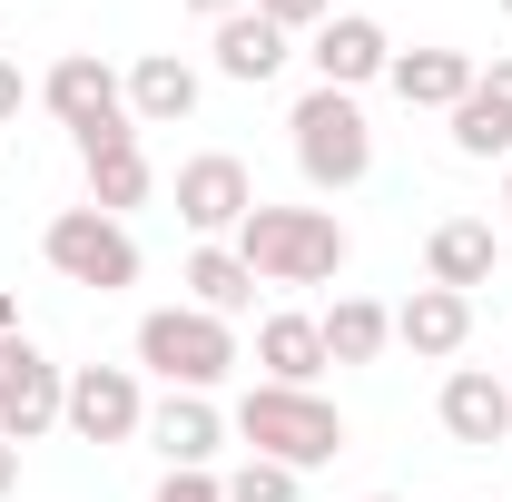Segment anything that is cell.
<instances>
[{
  "instance_id": "cell-6",
  "label": "cell",
  "mask_w": 512,
  "mask_h": 502,
  "mask_svg": "<svg viewBox=\"0 0 512 502\" xmlns=\"http://www.w3.org/2000/svg\"><path fill=\"white\" fill-rule=\"evenodd\" d=\"M40 109L69 128V148H89V138H128V69H109L99 50H69V60H50V79H40Z\"/></svg>"
},
{
  "instance_id": "cell-1",
  "label": "cell",
  "mask_w": 512,
  "mask_h": 502,
  "mask_svg": "<svg viewBox=\"0 0 512 502\" xmlns=\"http://www.w3.org/2000/svg\"><path fill=\"white\" fill-rule=\"evenodd\" d=\"M227 247L256 266V286H335L345 256H355V237H345L335 207H266V197H256L247 227H237Z\"/></svg>"
},
{
  "instance_id": "cell-25",
  "label": "cell",
  "mask_w": 512,
  "mask_h": 502,
  "mask_svg": "<svg viewBox=\"0 0 512 502\" xmlns=\"http://www.w3.org/2000/svg\"><path fill=\"white\" fill-rule=\"evenodd\" d=\"M148 502H227V473H168Z\"/></svg>"
},
{
  "instance_id": "cell-2",
  "label": "cell",
  "mask_w": 512,
  "mask_h": 502,
  "mask_svg": "<svg viewBox=\"0 0 512 502\" xmlns=\"http://www.w3.org/2000/svg\"><path fill=\"white\" fill-rule=\"evenodd\" d=\"M227 424H237V443L256 463H286V473H316V463L345 453V414L325 404L316 384H247Z\"/></svg>"
},
{
  "instance_id": "cell-12",
  "label": "cell",
  "mask_w": 512,
  "mask_h": 502,
  "mask_svg": "<svg viewBox=\"0 0 512 502\" xmlns=\"http://www.w3.org/2000/svg\"><path fill=\"white\" fill-rule=\"evenodd\" d=\"M493 266H503V227H493V217H444V227L424 237V286L473 296V286H493Z\"/></svg>"
},
{
  "instance_id": "cell-3",
  "label": "cell",
  "mask_w": 512,
  "mask_h": 502,
  "mask_svg": "<svg viewBox=\"0 0 512 502\" xmlns=\"http://www.w3.org/2000/svg\"><path fill=\"white\" fill-rule=\"evenodd\" d=\"M138 375H158L168 394H217L237 375V325L207 306H148L138 315Z\"/></svg>"
},
{
  "instance_id": "cell-17",
  "label": "cell",
  "mask_w": 512,
  "mask_h": 502,
  "mask_svg": "<svg viewBox=\"0 0 512 502\" xmlns=\"http://www.w3.org/2000/svg\"><path fill=\"white\" fill-rule=\"evenodd\" d=\"M384 89L404 99V109H463V89H473V60L463 50H394V69H384Z\"/></svg>"
},
{
  "instance_id": "cell-8",
  "label": "cell",
  "mask_w": 512,
  "mask_h": 502,
  "mask_svg": "<svg viewBox=\"0 0 512 502\" xmlns=\"http://www.w3.org/2000/svg\"><path fill=\"white\" fill-rule=\"evenodd\" d=\"M60 394H69V375L30 345V335H0V434L40 443L50 424H60Z\"/></svg>"
},
{
  "instance_id": "cell-4",
  "label": "cell",
  "mask_w": 512,
  "mask_h": 502,
  "mask_svg": "<svg viewBox=\"0 0 512 502\" xmlns=\"http://www.w3.org/2000/svg\"><path fill=\"white\" fill-rule=\"evenodd\" d=\"M286 128H296V168H306V188L345 197L375 178V128H365V109L345 99V89H306L296 109H286Z\"/></svg>"
},
{
  "instance_id": "cell-20",
  "label": "cell",
  "mask_w": 512,
  "mask_h": 502,
  "mask_svg": "<svg viewBox=\"0 0 512 502\" xmlns=\"http://www.w3.org/2000/svg\"><path fill=\"white\" fill-rule=\"evenodd\" d=\"M316 325H325V365H375L394 345V306H375V296H335Z\"/></svg>"
},
{
  "instance_id": "cell-13",
  "label": "cell",
  "mask_w": 512,
  "mask_h": 502,
  "mask_svg": "<svg viewBox=\"0 0 512 502\" xmlns=\"http://www.w3.org/2000/svg\"><path fill=\"white\" fill-rule=\"evenodd\" d=\"M394 345L424 355V365H453V355L473 345V296H453V286H414V296L394 306Z\"/></svg>"
},
{
  "instance_id": "cell-29",
  "label": "cell",
  "mask_w": 512,
  "mask_h": 502,
  "mask_svg": "<svg viewBox=\"0 0 512 502\" xmlns=\"http://www.w3.org/2000/svg\"><path fill=\"white\" fill-rule=\"evenodd\" d=\"M197 20H237V10H247V0H188Z\"/></svg>"
},
{
  "instance_id": "cell-5",
  "label": "cell",
  "mask_w": 512,
  "mask_h": 502,
  "mask_svg": "<svg viewBox=\"0 0 512 502\" xmlns=\"http://www.w3.org/2000/svg\"><path fill=\"white\" fill-rule=\"evenodd\" d=\"M40 256H50V276L89 286V296H128L138 286V237H128V217H99V207H60L40 227Z\"/></svg>"
},
{
  "instance_id": "cell-26",
  "label": "cell",
  "mask_w": 512,
  "mask_h": 502,
  "mask_svg": "<svg viewBox=\"0 0 512 502\" xmlns=\"http://www.w3.org/2000/svg\"><path fill=\"white\" fill-rule=\"evenodd\" d=\"M30 109V79H20V60H0V128Z\"/></svg>"
},
{
  "instance_id": "cell-28",
  "label": "cell",
  "mask_w": 512,
  "mask_h": 502,
  "mask_svg": "<svg viewBox=\"0 0 512 502\" xmlns=\"http://www.w3.org/2000/svg\"><path fill=\"white\" fill-rule=\"evenodd\" d=\"M10 493H20V443L0 434V502H10Z\"/></svg>"
},
{
  "instance_id": "cell-15",
  "label": "cell",
  "mask_w": 512,
  "mask_h": 502,
  "mask_svg": "<svg viewBox=\"0 0 512 502\" xmlns=\"http://www.w3.org/2000/svg\"><path fill=\"white\" fill-rule=\"evenodd\" d=\"M79 168H89V207H99V217H128V207H148V188H158V168H148L138 128H128V138H89V148H79Z\"/></svg>"
},
{
  "instance_id": "cell-27",
  "label": "cell",
  "mask_w": 512,
  "mask_h": 502,
  "mask_svg": "<svg viewBox=\"0 0 512 502\" xmlns=\"http://www.w3.org/2000/svg\"><path fill=\"white\" fill-rule=\"evenodd\" d=\"M473 89H483V99H503V109H512V50H503L493 69H473Z\"/></svg>"
},
{
  "instance_id": "cell-9",
  "label": "cell",
  "mask_w": 512,
  "mask_h": 502,
  "mask_svg": "<svg viewBox=\"0 0 512 502\" xmlns=\"http://www.w3.org/2000/svg\"><path fill=\"white\" fill-rule=\"evenodd\" d=\"M247 207H256L247 158H227V148H197L188 168H178V217L197 227V247H207V237H237V227H247Z\"/></svg>"
},
{
  "instance_id": "cell-16",
  "label": "cell",
  "mask_w": 512,
  "mask_h": 502,
  "mask_svg": "<svg viewBox=\"0 0 512 502\" xmlns=\"http://www.w3.org/2000/svg\"><path fill=\"white\" fill-rule=\"evenodd\" d=\"M128 119H138V128H178V119H197V69L178 60V50H148V60L128 69Z\"/></svg>"
},
{
  "instance_id": "cell-21",
  "label": "cell",
  "mask_w": 512,
  "mask_h": 502,
  "mask_svg": "<svg viewBox=\"0 0 512 502\" xmlns=\"http://www.w3.org/2000/svg\"><path fill=\"white\" fill-rule=\"evenodd\" d=\"M178 286H188V306H207V315H227V325H237V306L256 296V266L227 247V237H207V247L188 256V276H178Z\"/></svg>"
},
{
  "instance_id": "cell-33",
  "label": "cell",
  "mask_w": 512,
  "mask_h": 502,
  "mask_svg": "<svg viewBox=\"0 0 512 502\" xmlns=\"http://www.w3.org/2000/svg\"><path fill=\"white\" fill-rule=\"evenodd\" d=\"M503 10H512V0H503Z\"/></svg>"
},
{
  "instance_id": "cell-24",
  "label": "cell",
  "mask_w": 512,
  "mask_h": 502,
  "mask_svg": "<svg viewBox=\"0 0 512 502\" xmlns=\"http://www.w3.org/2000/svg\"><path fill=\"white\" fill-rule=\"evenodd\" d=\"M247 10H266V20L286 30V40H316L325 20H335V0H247Z\"/></svg>"
},
{
  "instance_id": "cell-14",
  "label": "cell",
  "mask_w": 512,
  "mask_h": 502,
  "mask_svg": "<svg viewBox=\"0 0 512 502\" xmlns=\"http://www.w3.org/2000/svg\"><path fill=\"white\" fill-rule=\"evenodd\" d=\"M148 443L168 453V473H217L227 414H217L207 394H168V404H148Z\"/></svg>"
},
{
  "instance_id": "cell-19",
  "label": "cell",
  "mask_w": 512,
  "mask_h": 502,
  "mask_svg": "<svg viewBox=\"0 0 512 502\" xmlns=\"http://www.w3.org/2000/svg\"><path fill=\"white\" fill-rule=\"evenodd\" d=\"M286 60H296V40H286L266 10H237V20H217V69H227V79L266 89V79H276Z\"/></svg>"
},
{
  "instance_id": "cell-31",
  "label": "cell",
  "mask_w": 512,
  "mask_h": 502,
  "mask_svg": "<svg viewBox=\"0 0 512 502\" xmlns=\"http://www.w3.org/2000/svg\"><path fill=\"white\" fill-rule=\"evenodd\" d=\"M503 227H512V178H503Z\"/></svg>"
},
{
  "instance_id": "cell-22",
  "label": "cell",
  "mask_w": 512,
  "mask_h": 502,
  "mask_svg": "<svg viewBox=\"0 0 512 502\" xmlns=\"http://www.w3.org/2000/svg\"><path fill=\"white\" fill-rule=\"evenodd\" d=\"M453 148H463V158H512V109L503 99H483V89H463V109H453Z\"/></svg>"
},
{
  "instance_id": "cell-30",
  "label": "cell",
  "mask_w": 512,
  "mask_h": 502,
  "mask_svg": "<svg viewBox=\"0 0 512 502\" xmlns=\"http://www.w3.org/2000/svg\"><path fill=\"white\" fill-rule=\"evenodd\" d=\"M0 335H20V296L10 286H0Z\"/></svg>"
},
{
  "instance_id": "cell-18",
  "label": "cell",
  "mask_w": 512,
  "mask_h": 502,
  "mask_svg": "<svg viewBox=\"0 0 512 502\" xmlns=\"http://www.w3.org/2000/svg\"><path fill=\"white\" fill-rule=\"evenodd\" d=\"M256 365H266V384H316L325 375V325L296 315V306H276L256 325Z\"/></svg>"
},
{
  "instance_id": "cell-7",
  "label": "cell",
  "mask_w": 512,
  "mask_h": 502,
  "mask_svg": "<svg viewBox=\"0 0 512 502\" xmlns=\"http://www.w3.org/2000/svg\"><path fill=\"white\" fill-rule=\"evenodd\" d=\"M60 424L79 443H138L148 434V384H138V365H79L60 394Z\"/></svg>"
},
{
  "instance_id": "cell-32",
  "label": "cell",
  "mask_w": 512,
  "mask_h": 502,
  "mask_svg": "<svg viewBox=\"0 0 512 502\" xmlns=\"http://www.w3.org/2000/svg\"><path fill=\"white\" fill-rule=\"evenodd\" d=\"M365 502H394V493H365Z\"/></svg>"
},
{
  "instance_id": "cell-23",
  "label": "cell",
  "mask_w": 512,
  "mask_h": 502,
  "mask_svg": "<svg viewBox=\"0 0 512 502\" xmlns=\"http://www.w3.org/2000/svg\"><path fill=\"white\" fill-rule=\"evenodd\" d=\"M306 493V473H286V463H237V473H227V502H296Z\"/></svg>"
},
{
  "instance_id": "cell-10",
  "label": "cell",
  "mask_w": 512,
  "mask_h": 502,
  "mask_svg": "<svg viewBox=\"0 0 512 502\" xmlns=\"http://www.w3.org/2000/svg\"><path fill=\"white\" fill-rule=\"evenodd\" d=\"M434 414H444V434L463 443V453H493V443H512V375H493V365H453L444 394H434Z\"/></svg>"
},
{
  "instance_id": "cell-11",
  "label": "cell",
  "mask_w": 512,
  "mask_h": 502,
  "mask_svg": "<svg viewBox=\"0 0 512 502\" xmlns=\"http://www.w3.org/2000/svg\"><path fill=\"white\" fill-rule=\"evenodd\" d=\"M306 60H316V89H365V79H384L394 69V40H384V20L375 10H335L316 40H306Z\"/></svg>"
}]
</instances>
